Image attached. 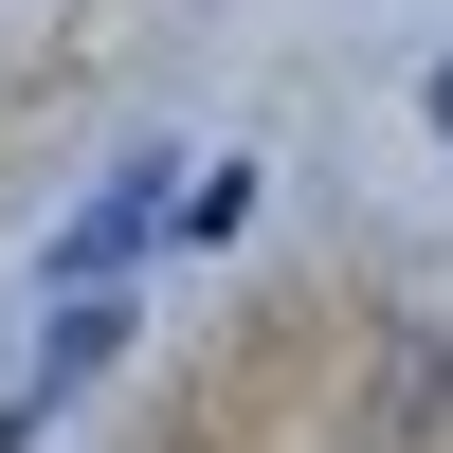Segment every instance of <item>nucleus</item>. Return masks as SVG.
Segmentation results:
<instances>
[{"mask_svg": "<svg viewBox=\"0 0 453 453\" xmlns=\"http://www.w3.org/2000/svg\"><path fill=\"white\" fill-rule=\"evenodd\" d=\"M164 218H181V181H164V145H145V164H109V200H91V218L55 236V290H109V273H127L145 236H164Z\"/></svg>", "mask_w": 453, "mask_h": 453, "instance_id": "f257e3e1", "label": "nucleus"}, {"mask_svg": "<svg viewBox=\"0 0 453 453\" xmlns=\"http://www.w3.org/2000/svg\"><path fill=\"white\" fill-rule=\"evenodd\" d=\"M435 127H453V73H435Z\"/></svg>", "mask_w": 453, "mask_h": 453, "instance_id": "f03ea898", "label": "nucleus"}]
</instances>
